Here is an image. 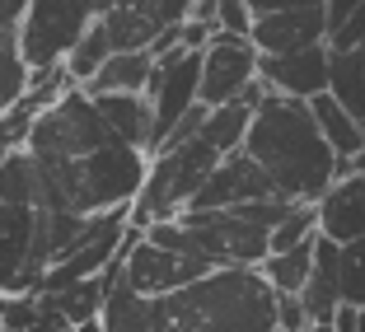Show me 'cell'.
<instances>
[{"label":"cell","mask_w":365,"mask_h":332,"mask_svg":"<svg viewBox=\"0 0 365 332\" xmlns=\"http://www.w3.org/2000/svg\"><path fill=\"white\" fill-rule=\"evenodd\" d=\"M244 155L272 178L277 197L304 202V206H319L328 197V187L337 182V173H342L337 150L323 140L319 122H314V108L281 94H267L262 108L253 113Z\"/></svg>","instance_id":"1"},{"label":"cell","mask_w":365,"mask_h":332,"mask_svg":"<svg viewBox=\"0 0 365 332\" xmlns=\"http://www.w3.org/2000/svg\"><path fill=\"white\" fill-rule=\"evenodd\" d=\"M164 304L169 332H281L277 290L262 267H220Z\"/></svg>","instance_id":"2"},{"label":"cell","mask_w":365,"mask_h":332,"mask_svg":"<svg viewBox=\"0 0 365 332\" xmlns=\"http://www.w3.org/2000/svg\"><path fill=\"white\" fill-rule=\"evenodd\" d=\"M145 239L169 253H187L220 267H262L272 257V229L244 211H182L178 220L150 225Z\"/></svg>","instance_id":"3"},{"label":"cell","mask_w":365,"mask_h":332,"mask_svg":"<svg viewBox=\"0 0 365 332\" xmlns=\"http://www.w3.org/2000/svg\"><path fill=\"white\" fill-rule=\"evenodd\" d=\"M215 169H220V155L202 136L187 140V145H173V150H160L150 160V173H145V187H140L136 206H131V229L145 234L150 225L178 220L197 202V192L206 187V178Z\"/></svg>","instance_id":"4"},{"label":"cell","mask_w":365,"mask_h":332,"mask_svg":"<svg viewBox=\"0 0 365 332\" xmlns=\"http://www.w3.org/2000/svg\"><path fill=\"white\" fill-rule=\"evenodd\" d=\"M118 0H33L29 14H24V61L33 71H52V66H66V56L80 47L89 28L113 10Z\"/></svg>","instance_id":"5"},{"label":"cell","mask_w":365,"mask_h":332,"mask_svg":"<svg viewBox=\"0 0 365 332\" xmlns=\"http://www.w3.org/2000/svg\"><path fill=\"white\" fill-rule=\"evenodd\" d=\"M103 145H118V136L108 131L98 103L85 89H71L56 108H47L43 118L33 122V136L24 150L43 155V160H89Z\"/></svg>","instance_id":"6"},{"label":"cell","mask_w":365,"mask_h":332,"mask_svg":"<svg viewBox=\"0 0 365 332\" xmlns=\"http://www.w3.org/2000/svg\"><path fill=\"white\" fill-rule=\"evenodd\" d=\"M150 173V155L136 145H103L89 160H80V215H103L136 206L140 187Z\"/></svg>","instance_id":"7"},{"label":"cell","mask_w":365,"mask_h":332,"mask_svg":"<svg viewBox=\"0 0 365 332\" xmlns=\"http://www.w3.org/2000/svg\"><path fill=\"white\" fill-rule=\"evenodd\" d=\"M211 262L187 253H169V248L150 244L140 229H127V248H122V276H127L131 290L140 295H155V300H169L178 290L197 286L202 276H211Z\"/></svg>","instance_id":"8"},{"label":"cell","mask_w":365,"mask_h":332,"mask_svg":"<svg viewBox=\"0 0 365 332\" xmlns=\"http://www.w3.org/2000/svg\"><path fill=\"white\" fill-rule=\"evenodd\" d=\"M145 98L155 103V155H160V145L169 140V131L178 127L197 103H202V52L178 47V52L160 56ZM155 155H150V160H155Z\"/></svg>","instance_id":"9"},{"label":"cell","mask_w":365,"mask_h":332,"mask_svg":"<svg viewBox=\"0 0 365 332\" xmlns=\"http://www.w3.org/2000/svg\"><path fill=\"white\" fill-rule=\"evenodd\" d=\"M262 52L253 47V38H235V33H215L202 52V103L225 108L239 103L248 89L258 85Z\"/></svg>","instance_id":"10"},{"label":"cell","mask_w":365,"mask_h":332,"mask_svg":"<svg viewBox=\"0 0 365 332\" xmlns=\"http://www.w3.org/2000/svg\"><path fill=\"white\" fill-rule=\"evenodd\" d=\"M33 234H38V211L0 202V295H38L47 271L33 257Z\"/></svg>","instance_id":"11"},{"label":"cell","mask_w":365,"mask_h":332,"mask_svg":"<svg viewBox=\"0 0 365 332\" xmlns=\"http://www.w3.org/2000/svg\"><path fill=\"white\" fill-rule=\"evenodd\" d=\"M258 76H262V85H267L272 94L314 103L319 94H328L333 52H328V43H323V47H304V52H290V56H262Z\"/></svg>","instance_id":"12"},{"label":"cell","mask_w":365,"mask_h":332,"mask_svg":"<svg viewBox=\"0 0 365 332\" xmlns=\"http://www.w3.org/2000/svg\"><path fill=\"white\" fill-rule=\"evenodd\" d=\"M272 197H277L272 178L239 150V155H230V160H220V169L206 178V187L197 192V202L187 206V211H235V206L272 202Z\"/></svg>","instance_id":"13"},{"label":"cell","mask_w":365,"mask_h":332,"mask_svg":"<svg viewBox=\"0 0 365 332\" xmlns=\"http://www.w3.org/2000/svg\"><path fill=\"white\" fill-rule=\"evenodd\" d=\"M323 43H328V10L323 5L258 14V24H253V47L262 56H290V52L323 47Z\"/></svg>","instance_id":"14"},{"label":"cell","mask_w":365,"mask_h":332,"mask_svg":"<svg viewBox=\"0 0 365 332\" xmlns=\"http://www.w3.org/2000/svg\"><path fill=\"white\" fill-rule=\"evenodd\" d=\"M319 234L333 244L365 239V173H346L319 202Z\"/></svg>","instance_id":"15"},{"label":"cell","mask_w":365,"mask_h":332,"mask_svg":"<svg viewBox=\"0 0 365 332\" xmlns=\"http://www.w3.org/2000/svg\"><path fill=\"white\" fill-rule=\"evenodd\" d=\"M98 323H103V332H169V304L131 290L127 276H118L103 300Z\"/></svg>","instance_id":"16"},{"label":"cell","mask_w":365,"mask_h":332,"mask_svg":"<svg viewBox=\"0 0 365 332\" xmlns=\"http://www.w3.org/2000/svg\"><path fill=\"white\" fill-rule=\"evenodd\" d=\"M94 103L103 113L108 131L122 145H136V150L155 155V103L145 94H98Z\"/></svg>","instance_id":"17"},{"label":"cell","mask_w":365,"mask_h":332,"mask_svg":"<svg viewBox=\"0 0 365 332\" xmlns=\"http://www.w3.org/2000/svg\"><path fill=\"white\" fill-rule=\"evenodd\" d=\"M304 309H309V323H333L337 309H342V244L319 234V253H314V271L309 286H304Z\"/></svg>","instance_id":"18"},{"label":"cell","mask_w":365,"mask_h":332,"mask_svg":"<svg viewBox=\"0 0 365 332\" xmlns=\"http://www.w3.org/2000/svg\"><path fill=\"white\" fill-rule=\"evenodd\" d=\"M118 276H122V262H113L103 276H89V281H80V286H71V290L43 295V304L52 313H61L71 328H85V323H94L98 313H103V300H108V290H113V281H118Z\"/></svg>","instance_id":"19"},{"label":"cell","mask_w":365,"mask_h":332,"mask_svg":"<svg viewBox=\"0 0 365 332\" xmlns=\"http://www.w3.org/2000/svg\"><path fill=\"white\" fill-rule=\"evenodd\" d=\"M150 80H155V56L150 52H113L103 61V71L85 85V94L89 98H98V94H145Z\"/></svg>","instance_id":"20"},{"label":"cell","mask_w":365,"mask_h":332,"mask_svg":"<svg viewBox=\"0 0 365 332\" xmlns=\"http://www.w3.org/2000/svg\"><path fill=\"white\" fill-rule=\"evenodd\" d=\"M253 113H258V108L244 103V98H239V103H225V108H211V118H206V127H202V140L220 160L239 155L248 145V131H253Z\"/></svg>","instance_id":"21"},{"label":"cell","mask_w":365,"mask_h":332,"mask_svg":"<svg viewBox=\"0 0 365 332\" xmlns=\"http://www.w3.org/2000/svg\"><path fill=\"white\" fill-rule=\"evenodd\" d=\"M309 108H314V122H319L323 140H328V145L337 150V160H351V155L365 145V127L351 118V113H346L342 103H337L333 94H319Z\"/></svg>","instance_id":"22"},{"label":"cell","mask_w":365,"mask_h":332,"mask_svg":"<svg viewBox=\"0 0 365 332\" xmlns=\"http://www.w3.org/2000/svg\"><path fill=\"white\" fill-rule=\"evenodd\" d=\"M314 253H319V239H309V244H300V248H290V253H272L267 262H262V276L272 281V290H277V295H304L309 271H314Z\"/></svg>","instance_id":"23"},{"label":"cell","mask_w":365,"mask_h":332,"mask_svg":"<svg viewBox=\"0 0 365 332\" xmlns=\"http://www.w3.org/2000/svg\"><path fill=\"white\" fill-rule=\"evenodd\" d=\"M328 94L365 127V52H333V76Z\"/></svg>","instance_id":"24"},{"label":"cell","mask_w":365,"mask_h":332,"mask_svg":"<svg viewBox=\"0 0 365 332\" xmlns=\"http://www.w3.org/2000/svg\"><path fill=\"white\" fill-rule=\"evenodd\" d=\"M0 202L38 211V160L29 150H10V160L0 164Z\"/></svg>","instance_id":"25"},{"label":"cell","mask_w":365,"mask_h":332,"mask_svg":"<svg viewBox=\"0 0 365 332\" xmlns=\"http://www.w3.org/2000/svg\"><path fill=\"white\" fill-rule=\"evenodd\" d=\"M113 56V43H108V33H103V24H94V28L80 38V47L71 56H66V71H71V80H76L80 89L89 85V80L103 71V61Z\"/></svg>","instance_id":"26"},{"label":"cell","mask_w":365,"mask_h":332,"mask_svg":"<svg viewBox=\"0 0 365 332\" xmlns=\"http://www.w3.org/2000/svg\"><path fill=\"white\" fill-rule=\"evenodd\" d=\"M309 239H319V206H304L300 202L277 229H272V253H290V248L309 244Z\"/></svg>","instance_id":"27"},{"label":"cell","mask_w":365,"mask_h":332,"mask_svg":"<svg viewBox=\"0 0 365 332\" xmlns=\"http://www.w3.org/2000/svg\"><path fill=\"white\" fill-rule=\"evenodd\" d=\"M29 80H33V66L24 61V47L14 52H0V118L29 94Z\"/></svg>","instance_id":"28"},{"label":"cell","mask_w":365,"mask_h":332,"mask_svg":"<svg viewBox=\"0 0 365 332\" xmlns=\"http://www.w3.org/2000/svg\"><path fill=\"white\" fill-rule=\"evenodd\" d=\"M342 304L365 309V239L342 244Z\"/></svg>","instance_id":"29"},{"label":"cell","mask_w":365,"mask_h":332,"mask_svg":"<svg viewBox=\"0 0 365 332\" xmlns=\"http://www.w3.org/2000/svg\"><path fill=\"white\" fill-rule=\"evenodd\" d=\"M253 5L248 0H220V10H215V33H235V38H253Z\"/></svg>","instance_id":"30"},{"label":"cell","mask_w":365,"mask_h":332,"mask_svg":"<svg viewBox=\"0 0 365 332\" xmlns=\"http://www.w3.org/2000/svg\"><path fill=\"white\" fill-rule=\"evenodd\" d=\"M328 52H365V10H356L337 33H328Z\"/></svg>","instance_id":"31"},{"label":"cell","mask_w":365,"mask_h":332,"mask_svg":"<svg viewBox=\"0 0 365 332\" xmlns=\"http://www.w3.org/2000/svg\"><path fill=\"white\" fill-rule=\"evenodd\" d=\"M277 328L281 332H309L314 328L300 295H277Z\"/></svg>","instance_id":"32"},{"label":"cell","mask_w":365,"mask_h":332,"mask_svg":"<svg viewBox=\"0 0 365 332\" xmlns=\"http://www.w3.org/2000/svg\"><path fill=\"white\" fill-rule=\"evenodd\" d=\"M38 300H43V295H38ZM5 332H76V328H71L61 313H52V309L43 304V313H38L33 323H24V328H5Z\"/></svg>","instance_id":"33"},{"label":"cell","mask_w":365,"mask_h":332,"mask_svg":"<svg viewBox=\"0 0 365 332\" xmlns=\"http://www.w3.org/2000/svg\"><path fill=\"white\" fill-rule=\"evenodd\" d=\"M323 10H328V33H337V28H342V24L356 14V10H365V0H328Z\"/></svg>","instance_id":"34"},{"label":"cell","mask_w":365,"mask_h":332,"mask_svg":"<svg viewBox=\"0 0 365 332\" xmlns=\"http://www.w3.org/2000/svg\"><path fill=\"white\" fill-rule=\"evenodd\" d=\"M253 14H277V10H304V5H328V0H248Z\"/></svg>","instance_id":"35"},{"label":"cell","mask_w":365,"mask_h":332,"mask_svg":"<svg viewBox=\"0 0 365 332\" xmlns=\"http://www.w3.org/2000/svg\"><path fill=\"white\" fill-rule=\"evenodd\" d=\"M333 328H337V332H356V328H361V309L342 304V309H337V318H333Z\"/></svg>","instance_id":"36"},{"label":"cell","mask_w":365,"mask_h":332,"mask_svg":"<svg viewBox=\"0 0 365 332\" xmlns=\"http://www.w3.org/2000/svg\"><path fill=\"white\" fill-rule=\"evenodd\" d=\"M118 10H136V14H150V19H155L160 0H118Z\"/></svg>","instance_id":"37"},{"label":"cell","mask_w":365,"mask_h":332,"mask_svg":"<svg viewBox=\"0 0 365 332\" xmlns=\"http://www.w3.org/2000/svg\"><path fill=\"white\" fill-rule=\"evenodd\" d=\"M346 173H365V145L351 155V160H342V173H337V178H346Z\"/></svg>","instance_id":"38"},{"label":"cell","mask_w":365,"mask_h":332,"mask_svg":"<svg viewBox=\"0 0 365 332\" xmlns=\"http://www.w3.org/2000/svg\"><path fill=\"white\" fill-rule=\"evenodd\" d=\"M76 332H103V323L94 318V323H85V328H76Z\"/></svg>","instance_id":"39"},{"label":"cell","mask_w":365,"mask_h":332,"mask_svg":"<svg viewBox=\"0 0 365 332\" xmlns=\"http://www.w3.org/2000/svg\"><path fill=\"white\" fill-rule=\"evenodd\" d=\"M309 332H337V328H333V323H314Z\"/></svg>","instance_id":"40"},{"label":"cell","mask_w":365,"mask_h":332,"mask_svg":"<svg viewBox=\"0 0 365 332\" xmlns=\"http://www.w3.org/2000/svg\"><path fill=\"white\" fill-rule=\"evenodd\" d=\"M0 332H5V295H0Z\"/></svg>","instance_id":"41"},{"label":"cell","mask_w":365,"mask_h":332,"mask_svg":"<svg viewBox=\"0 0 365 332\" xmlns=\"http://www.w3.org/2000/svg\"><path fill=\"white\" fill-rule=\"evenodd\" d=\"M356 332H365V309H361V328H356Z\"/></svg>","instance_id":"42"},{"label":"cell","mask_w":365,"mask_h":332,"mask_svg":"<svg viewBox=\"0 0 365 332\" xmlns=\"http://www.w3.org/2000/svg\"><path fill=\"white\" fill-rule=\"evenodd\" d=\"M192 5H197V0H192Z\"/></svg>","instance_id":"43"}]
</instances>
